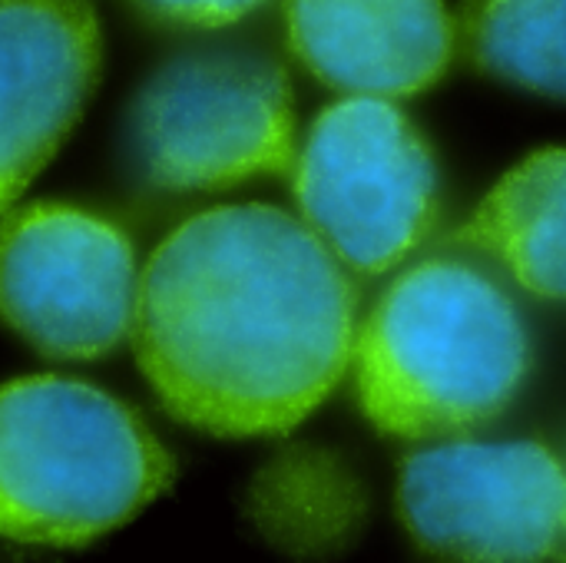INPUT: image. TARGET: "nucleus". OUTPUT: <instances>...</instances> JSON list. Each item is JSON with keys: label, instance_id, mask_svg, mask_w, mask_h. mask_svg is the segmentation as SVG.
Segmentation results:
<instances>
[{"label": "nucleus", "instance_id": "5", "mask_svg": "<svg viewBox=\"0 0 566 563\" xmlns=\"http://www.w3.org/2000/svg\"><path fill=\"white\" fill-rule=\"evenodd\" d=\"M136 139L163 189L209 192L285 173L295 159L285 70L242 50L172 60L139 96Z\"/></svg>", "mask_w": 566, "mask_h": 563}, {"label": "nucleus", "instance_id": "6", "mask_svg": "<svg viewBox=\"0 0 566 563\" xmlns=\"http://www.w3.org/2000/svg\"><path fill=\"white\" fill-rule=\"evenodd\" d=\"M136 252L106 219L33 202L0 222V315L43 358L86 362L133 329Z\"/></svg>", "mask_w": 566, "mask_h": 563}, {"label": "nucleus", "instance_id": "14", "mask_svg": "<svg viewBox=\"0 0 566 563\" xmlns=\"http://www.w3.org/2000/svg\"><path fill=\"white\" fill-rule=\"evenodd\" d=\"M560 465H564V475H566V451L560 455ZM564 551H566V544H564Z\"/></svg>", "mask_w": 566, "mask_h": 563}, {"label": "nucleus", "instance_id": "3", "mask_svg": "<svg viewBox=\"0 0 566 563\" xmlns=\"http://www.w3.org/2000/svg\"><path fill=\"white\" fill-rule=\"evenodd\" d=\"M172 471L143 418L86 382L0 388V538L83 548L153 504Z\"/></svg>", "mask_w": 566, "mask_h": 563}, {"label": "nucleus", "instance_id": "12", "mask_svg": "<svg viewBox=\"0 0 566 563\" xmlns=\"http://www.w3.org/2000/svg\"><path fill=\"white\" fill-rule=\"evenodd\" d=\"M461 33L488 76L566 103V0H468Z\"/></svg>", "mask_w": 566, "mask_h": 563}, {"label": "nucleus", "instance_id": "2", "mask_svg": "<svg viewBox=\"0 0 566 563\" xmlns=\"http://www.w3.org/2000/svg\"><path fill=\"white\" fill-rule=\"evenodd\" d=\"M352 355L368 421L421 441L494 421L527 378L531 338L494 279L431 259L388 285Z\"/></svg>", "mask_w": 566, "mask_h": 563}, {"label": "nucleus", "instance_id": "7", "mask_svg": "<svg viewBox=\"0 0 566 563\" xmlns=\"http://www.w3.org/2000/svg\"><path fill=\"white\" fill-rule=\"evenodd\" d=\"M398 514L434 557L547 561L566 544L564 465L537 441L438 445L401 465Z\"/></svg>", "mask_w": 566, "mask_h": 563}, {"label": "nucleus", "instance_id": "1", "mask_svg": "<svg viewBox=\"0 0 566 563\" xmlns=\"http://www.w3.org/2000/svg\"><path fill=\"white\" fill-rule=\"evenodd\" d=\"M133 329L169 415L219 438L285 435L352 362L355 289L302 219L219 206L149 256Z\"/></svg>", "mask_w": 566, "mask_h": 563}, {"label": "nucleus", "instance_id": "4", "mask_svg": "<svg viewBox=\"0 0 566 563\" xmlns=\"http://www.w3.org/2000/svg\"><path fill=\"white\" fill-rule=\"evenodd\" d=\"M295 199L345 269L381 275L431 236L438 166L391 100L348 96L312 123L295 159Z\"/></svg>", "mask_w": 566, "mask_h": 563}, {"label": "nucleus", "instance_id": "13", "mask_svg": "<svg viewBox=\"0 0 566 563\" xmlns=\"http://www.w3.org/2000/svg\"><path fill=\"white\" fill-rule=\"evenodd\" d=\"M143 13L163 23L176 27H226L252 10H259L265 0H133Z\"/></svg>", "mask_w": 566, "mask_h": 563}, {"label": "nucleus", "instance_id": "11", "mask_svg": "<svg viewBox=\"0 0 566 563\" xmlns=\"http://www.w3.org/2000/svg\"><path fill=\"white\" fill-rule=\"evenodd\" d=\"M461 242L494 256L527 292L566 302V149H537L474 209Z\"/></svg>", "mask_w": 566, "mask_h": 563}, {"label": "nucleus", "instance_id": "8", "mask_svg": "<svg viewBox=\"0 0 566 563\" xmlns=\"http://www.w3.org/2000/svg\"><path fill=\"white\" fill-rule=\"evenodd\" d=\"M99 60L90 0H0V216L60 153Z\"/></svg>", "mask_w": 566, "mask_h": 563}, {"label": "nucleus", "instance_id": "9", "mask_svg": "<svg viewBox=\"0 0 566 563\" xmlns=\"http://www.w3.org/2000/svg\"><path fill=\"white\" fill-rule=\"evenodd\" d=\"M302 66L348 96H415L438 83L458 30L444 0H285Z\"/></svg>", "mask_w": 566, "mask_h": 563}, {"label": "nucleus", "instance_id": "10", "mask_svg": "<svg viewBox=\"0 0 566 563\" xmlns=\"http://www.w3.org/2000/svg\"><path fill=\"white\" fill-rule=\"evenodd\" d=\"M368 491L352 465L318 445H292L255 475L245 514L289 557H338L368 524Z\"/></svg>", "mask_w": 566, "mask_h": 563}]
</instances>
